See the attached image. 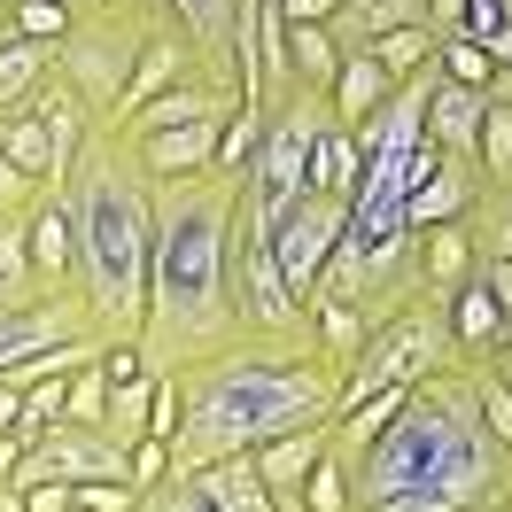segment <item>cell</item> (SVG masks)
<instances>
[{"label":"cell","mask_w":512,"mask_h":512,"mask_svg":"<svg viewBox=\"0 0 512 512\" xmlns=\"http://www.w3.org/2000/svg\"><path fill=\"white\" fill-rule=\"evenodd\" d=\"M233 218L241 171H148V280H140V334L132 350L148 373H179L241 334L233 303Z\"/></svg>","instance_id":"obj_1"},{"label":"cell","mask_w":512,"mask_h":512,"mask_svg":"<svg viewBox=\"0 0 512 512\" xmlns=\"http://www.w3.org/2000/svg\"><path fill=\"white\" fill-rule=\"evenodd\" d=\"M512 443L481 419L458 365L404 381V404L350 466V512H505Z\"/></svg>","instance_id":"obj_2"},{"label":"cell","mask_w":512,"mask_h":512,"mask_svg":"<svg viewBox=\"0 0 512 512\" xmlns=\"http://www.w3.org/2000/svg\"><path fill=\"white\" fill-rule=\"evenodd\" d=\"M179 388V427H171V474L225 458V450H256L264 435H288L334 412L342 373L319 357L311 334H233L225 350L194 357L171 373Z\"/></svg>","instance_id":"obj_3"},{"label":"cell","mask_w":512,"mask_h":512,"mask_svg":"<svg viewBox=\"0 0 512 512\" xmlns=\"http://www.w3.org/2000/svg\"><path fill=\"white\" fill-rule=\"evenodd\" d=\"M55 194L70 218V295L86 303V326L101 342H132L148 280V171L109 125H94Z\"/></svg>","instance_id":"obj_4"},{"label":"cell","mask_w":512,"mask_h":512,"mask_svg":"<svg viewBox=\"0 0 512 512\" xmlns=\"http://www.w3.org/2000/svg\"><path fill=\"white\" fill-rule=\"evenodd\" d=\"M156 16L163 8H125V0H86V8H70V24H63V39H55V63L47 70L86 101L94 125H109V109L125 94L132 63H140V39H148Z\"/></svg>","instance_id":"obj_5"},{"label":"cell","mask_w":512,"mask_h":512,"mask_svg":"<svg viewBox=\"0 0 512 512\" xmlns=\"http://www.w3.org/2000/svg\"><path fill=\"white\" fill-rule=\"evenodd\" d=\"M163 8L194 39L202 78H218L241 109H256V0H163Z\"/></svg>","instance_id":"obj_6"},{"label":"cell","mask_w":512,"mask_h":512,"mask_svg":"<svg viewBox=\"0 0 512 512\" xmlns=\"http://www.w3.org/2000/svg\"><path fill=\"white\" fill-rule=\"evenodd\" d=\"M334 233H342V194H295L288 210L272 218V264H280V280H288V295L303 303L311 295V280H319L326 249H334Z\"/></svg>","instance_id":"obj_7"},{"label":"cell","mask_w":512,"mask_h":512,"mask_svg":"<svg viewBox=\"0 0 512 512\" xmlns=\"http://www.w3.org/2000/svg\"><path fill=\"white\" fill-rule=\"evenodd\" d=\"M326 450V419L311 427H288V435H264L249 450L256 458V481H264V512H295L303 505V474H311V458Z\"/></svg>","instance_id":"obj_8"},{"label":"cell","mask_w":512,"mask_h":512,"mask_svg":"<svg viewBox=\"0 0 512 512\" xmlns=\"http://www.w3.org/2000/svg\"><path fill=\"white\" fill-rule=\"evenodd\" d=\"M24 249H32V272L47 295L70 288V218H63V194L55 187H39L24 202Z\"/></svg>","instance_id":"obj_9"},{"label":"cell","mask_w":512,"mask_h":512,"mask_svg":"<svg viewBox=\"0 0 512 512\" xmlns=\"http://www.w3.org/2000/svg\"><path fill=\"white\" fill-rule=\"evenodd\" d=\"M388 86H396V78H388L365 47H342V63L326 78V117H334V125H365V117L388 101Z\"/></svg>","instance_id":"obj_10"},{"label":"cell","mask_w":512,"mask_h":512,"mask_svg":"<svg viewBox=\"0 0 512 512\" xmlns=\"http://www.w3.org/2000/svg\"><path fill=\"white\" fill-rule=\"evenodd\" d=\"M489 187V179H481V163H435V171H427V179H419L412 194H404V225H443V218H458V210H466V202H474V194Z\"/></svg>","instance_id":"obj_11"},{"label":"cell","mask_w":512,"mask_h":512,"mask_svg":"<svg viewBox=\"0 0 512 512\" xmlns=\"http://www.w3.org/2000/svg\"><path fill=\"white\" fill-rule=\"evenodd\" d=\"M39 272L32 249H24V210H0V311H32L39 303Z\"/></svg>","instance_id":"obj_12"},{"label":"cell","mask_w":512,"mask_h":512,"mask_svg":"<svg viewBox=\"0 0 512 512\" xmlns=\"http://www.w3.org/2000/svg\"><path fill=\"white\" fill-rule=\"evenodd\" d=\"M148 396H156V373L109 381V396H101V435H109V443H140V435H148Z\"/></svg>","instance_id":"obj_13"},{"label":"cell","mask_w":512,"mask_h":512,"mask_svg":"<svg viewBox=\"0 0 512 512\" xmlns=\"http://www.w3.org/2000/svg\"><path fill=\"white\" fill-rule=\"evenodd\" d=\"M47 63H55V47H47V39H24V32L0 39V109L32 101V86L47 78Z\"/></svg>","instance_id":"obj_14"},{"label":"cell","mask_w":512,"mask_h":512,"mask_svg":"<svg viewBox=\"0 0 512 512\" xmlns=\"http://www.w3.org/2000/svg\"><path fill=\"white\" fill-rule=\"evenodd\" d=\"M350 179H357V140H350V125L326 117L311 132V194H350Z\"/></svg>","instance_id":"obj_15"},{"label":"cell","mask_w":512,"mask_h":512,"mask_svg":"<svg viewBox=\"0 0 512 512\" xmlns=\"http://www.w3.org/2000/svg\"><path fill=\"white\" fill-rule=\"evenodd\" d=\"M365 55H373L388 78H404V70H419L427 55H435V24H427V16H412V24H396V32L365 39Z\"/></svg>","instance_id":"obj_16"},{"label":"cell","mask_w":512,"mask_h":512,"mask_svg":"<svg viewBox=\"0 0 512 512\" xmlns=\"http://www.w3.org/2000/svg\"><path fill=\"white\" fill-rule=\"evenodd\" d=\"M458 32H474L489 63H512V0H458Z\"/></svg>","instance_id":"obj_17"},{"label":"cell","mask_w":512,"mask_h":512,"mask_svg":"<svg viewBox=\"0 0 512 512\" xmlns=\"http://www.w3.org/2000/svg\"><path fill=\"white\" fill-rule=\"evenodd\" d=\"M295 512H350V466H342L334 450L311 458V474H303V505H295Z\"/></svg>","instance_id":"obj_18"},{"label":"cell","mask_w":512,"mask_h":512,"mask_svg":"<svg viewBox=\"0 0 512 512\" xmlns=\"http://www.w3.org/2000/svg\"><path fill=\"white\" fill-rule=\"evenodd\" d=\"M8 24H16L24 39H47V47H55L63 24H70V8L63 0H8Z\"/></svg>","instance_id":"obj_19"},{"label":"cell","mask_w":512,"mask_h":512,"mask_svg":"<svg viewBox=\"0 0 512 512\" xmlns=\"http://www.w3.org/2000/svg\"><path fill=\"white\" fill-rule=\"evenodd\" d=\"M78 512H132V481H70Z\"/></svg>","instance_id":"obj_20"},{"label":"cell","mask_w":512,"mask_h":512,"mask_svg":"<svg viewBox=\"0 0 512 512\" xmlns=\"http://www.w3.org/2000/svg\"><path fill=\"white\" fill-rule=\"evenodd\" d=\"M32 194H39V179H32V171H16V163H8V148H0V210H24Z\"/></svg>","instance_id":"obj_21"},{"label":"cell","mask_w":512,"mask_h":512,"mask_svg":"<svg viewBox=\"0 0 512 512\" xmlns=\"http://www.w3.org/2000/svg\"><path fill=\"white\" fill-rule=\"evenodd\" d=\"M16 396H24V388L0 381V435H16Z\"/></svg>","instance_id":"obj_22"},{"label":"cell","mask_w":512,"mask_h":512,"mask_svg":"<svg viewBox=\"0 0 512 512\" xmlns=\"http://www.w3.org/2000/svg\"><path fill=\"white\" fill-rule=\"evenodd\" d=\"M8 32H16V24H8V0H0V39H8Z\"/></svg>","instance_id":"obj_23"}]
</instances>
